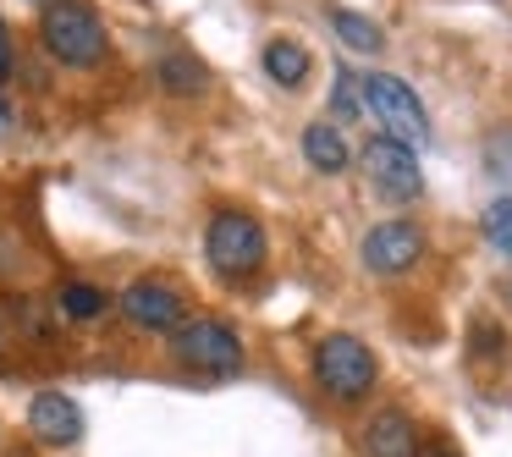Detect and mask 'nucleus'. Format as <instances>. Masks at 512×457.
Instances as JSON below:
<instances>
[{
    "instance_id": "f257e3e1",
    "label": "nucleus",
    "mask_w": 512,
    "mask_h": 457,
    "mask_svg": "<svg viewBox=\"0 0 512 457\" xmlns=\"http://www.w3.org/2000/svg\"><path fill=\"white\" fill-rule=\"evenodd\" d=\"M309 375H314V386H320L325 402L358 408V402H369L375 386H380V358H375V347H369L364 336L325 331L320 342H314V353H309Z\"/></svg>"
},
{
    "instance_id": "f03ea898",
    "label": "nucleus",
    "mask_w": 512,
    "mask_h": 457,
    "mask_svg": "<svg viewBox=\"0 0 512 457\" xmlns=\"http://www.w3.org/2000/svg\"><path fill=\"white\" fill-rule=\"evenodd\" d=\"M39 45L61 61V67H100L105 50H111V34H105L100 12L89 0H45L39 12Z\"/></svg>"
},
{
    "instance_id": "7ed1b4c3",
    "label": "nucleus",
    "mask_w": 512,
    "mask_h": 457,
    "mask_svg": "<svg viewBox=\"0 0 512 457\" xmlns=\"http://www.w3.org/2000/svg\"><path fill=\"white\" fill-rule=\"evenodd\" d=\"M171 358H177V369H188L199 380H232L243 375L248 347L237 336V325L215 320V314H193L182 331H171Z\"/></svg>"
},
{
    "instance_id": "20e7f679",
    "label": "nucleus",
    "mask_w": 512,
    "mask_h": 457,
    "mask_svg": "<svg viewBox=\"0 0 512 457\" xmlns=\"http://www.w3.org/2000/svg\"><path fill=\"white\" fill-rule=\"evenodd\" d=\"M204 259L221 281H248L265 270L270 259V237L259 226V215L248 210H215L210 226H204Z\"/></svg>"
},
{
    "instance_id": "39448f33",
    "label": "nucleus",
    "mask_w": 512,
    "mask_h": 457,
    "mask_svg": "<svg viewBox=\"0 0 512 457\" xmlns=\"http://www.w3.org/2000/svg\"><path fill=\"white\" fill-rule=\"evenodd\" d=\"M364 116H375L380 138H397V144H424L430 138V116L424 100L391 72H364Z\"/></svg>"
},
{
    "instance_id": "423d86ee",
    "label": "nucleus",
    "mask_w": 512,
    "mask_h": 457,
    "mask_svg": "<svg viewBox=\"0 0 512 457\" xmlns=\"http://www.w3.org/2000/svg\"><path fill=\"white\" fill-rule=\"evenodd\" d=\"M116 303H122L127 325H133V331H149V336H171V331L188 325V298H182V287H177V281H166V276L127 281Z\"/></svg>"
},
{
    "instance_id": "0eeeda50",
    "label": "nucleus",
    "mask_w": 512,
    "mask_h": 457,
    "mask_svg": "<svg viewBox=\"0 0 512 457\" xmlns=\"http://www.w3.org/2000/svg\"><path fill=\"white\" fill-rule=\"evenodd\" d=\"M364 177L375 188V199L386 204H413L424 193V171H419V155L397 138H375L364 149Z\"/></svg>"
},
{
    "instance_id": "6e6552de",
    "label": "nucleus",
    "mask_w": 512,
    "mask_h": 457,
    "mask_svg": "<svg viewBox=\"0 0 512 457\" xmlns=\"http://www.w3.org/2000/svg\"><path fill=\"white\" fill-rule=\"evenodd\" d=\"M424 248H430V243H424V232L413 221H380V226H369V232H364L358 259H364L369 276L397 281V276H408V270L424 259Z\"/></svg>"
},
{
    "instance_id": "1a4fd4ad",
    "label": "nucleus",
    "mask_w": 512,
    "mask_h": 457,
    "mask_svg": "<svg viewBox=\"0 0 512 457\" xmlns=\"http://www.w3.org/2000/svg\"><path fill=\"white\" fill-rule=\"evenodd\" d=\"M358 452L364 457H424L419 419L408 408H375L358 424Z\"/></svg>"
},
{
    "instance_id": "9d476101",
    "label": "nucleus",
    "mask_w": 512,
    "mask_h": 457,
    "mask_svg": "<svg viewBox=\"0 0 512 457\" xmlns=\"http://www.w3.org/2000/svg\"><path fill=\"white\" fill-rule=\"evenodd\" d=\"M28 435L39 446H78L83 441V408L67 391H39L28 402Z\"/></svg>"
},
{
    "instance_id": "9b49d317",
    "label": "nucleus",
    "mask_w": 512,
    "mask_h": 457,
    "mask_svg": "<svg viewBox=\"0 0 512 457\" xmlns=\"http://www.w3.org/2000/svg\"><path fill=\"white\" fill-rule=\"evenodd\" d=\"M303 160H309L320 177H342V171L353 166L347 133L336 122H309V127H303Z\"/></svg>"
},
{
    "instance_id": "f8f14e48",
    "label": "nucleus",
    "mask_w": 512,
    "mask_h": 457,
    "mask_svg": "<svg viewBox=\"0 0 512 457\" xmlns=\"http://www.w3.org/2000/svg\"><path fill=\"white\" fill-rule=\"evenodd\" d=\"M309 72H314V56L298 39H270L265 45V78L276 83V89H303Z\"/></svg>"
},
{
    "instance_id": "ddd939ff",
    "label": "nucleus",
    "mask_w": 512,
    "mask_h": 457,
    "mask_svg": "<svg viewBox=\"0 0 512 457\" xmlns=\"http://www.w3.org/2000/svg\"><path fill=\"white\" fill-rule=\"evenodd\" d=\"M155 83L166 94H177V100H188V94L210 89V67H204L199 56H188V50H171V56L155 61Z\"/></svg>"
},
{
    "instance_id": "4468645a",
    "label": "nucleus",
    "mask_w": 512,
    "mask_h": 457,
    "mask_svg": "<svg viewBox=\"0 0 512 457\" xmlns=\"http://www.w3.org/2000/svg\"><path fill=\"white\" fill-rule=\"evenodd\" d=\"M325 23L336 28V39H342L347 50H358V56H380V45H386V28L375 23V17L364 12H347V6H325Z\"/></svg>"
},
{
    "instance_id": "2eb2a0df",
    "label": "nucleus",
    "mask_w": 512,
    "mask_h": 457,
    "mask_svg": "<svg viewBox=\"0 0 512 457\" xmlns=\"http://www.w3.org/2000/svg\"><path fill=\"white\" fill-rule=\"evenodd\" d=\"M56 309L67 314V320L89 325V320H100V314L111 309V292H105V287H94V281H61Z\"/></svg>"
},
{
    "instance_id": "dca6fc26",
    "label": "nucleus",
    "mask_w": 512,
    "mask_h": 457,
    "mask_svg": "<svg viewBox=\"0 0 512 457\" xmlns=\"http://www.w3.org/2000/svg\"><path fill=\"white\" fill-rule=\"evenodd\" d=\"M331 116H336V127H347V122H358L364 116V72H353V67H336V78H331Z\"/></svg>"
},
{
    "instance_id": "f3484780",
    "label": "nucleus",
    "mask_w": 512,
    "mask_h": 457,
    "mask_svg": "<svg viewBox=\"0 0 512 457\" xmlns=\"http://www.w3.org/2000/svg\"><path fill=\"white\" fill-rule=\"evenodd\" d=\"M485 171L501 182H512V127H496V133L485 138Z\"/></svg>"
},
{
    "instance_id": "a211bd4d",
    "label": "nucleus",
    "mask_w": 512,
    "mask_h": 457,
    "mask_svg": "<svg viewBox=\"0 0 512 457\" xmlns=\"http://www.w3.org/2000/svg\"><path fill=\"white\" fill-rule=\"evenodd\" d=\"M479 226H485V237L501 248V254H512V193H507V199H496V204H490V210H485V221H479Z\"/></svg>"
},
{
    "instance_id": "6ab92c4d",
    "label": "nucleus",
    "mask_w": 512,
    "mask_h": 457,
    "mask_svg": "<svg viewBox=\"0 0 512 457\" xmlns=\"http://www.w3.org/2000/svg\"><path fill=\"white\" fill-rule=\"evenodd\" d=\"M12 78V34H6V23H0V83Z\"/></svg>"
},
{
    "instance_id": "aec40b11",
    "label": "nucleus",
    "mask_w": 512,
    "mask_h": 457,
    "mask_svg": "<svg viewBox=\"0 0 512 457\" xmlns=\"http://www.w3.org/2000/svg\"><path fill=\"white\" fill-rule=\"evenodd\" d=\"M424 457H463L457 446H446V441H435V446H424Z\"/></svg>"
}]
</instances>
